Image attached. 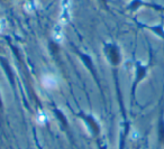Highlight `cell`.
Instances as JSON below:
<instances>
[{"mask_svg": "<svg viewBox=\"0 0 164 149\" xmlns=\"http://www.w3.org/2000/svg\"><path fill=\"white\" fill-rule=\"evenodd\" d=\"M42 84L46 89H55L57 86V79L53 74H45L42 78Z\"/></svg>", "mask_w": 164, "mask_h": 149, "instance_id": "6da1fadb", "label": "cell"}, {"mask_svg": "<svg viewBox=\"0 0 164 149\" xmlns=\"http://www.w3.org/2000/svg\"><path fill=\"white\" fill-rule=\"evenodd\" d=\"M47 121H48V116H47V113H45V112H43V111L37 113V116H36V123H37V124L44 126V124H46Z\"/></svg>", "mask_w": 164, "mask_h": 149, "instance_id": "7a4b0ae2", "label": "cell"}, {"mask_svg": "<svg viewBox=\"0 0 164 149\" xmlns=\"http://www.w3.org/2000/svg\"><path fill=\"white\" fill-rule=\"evenodd\" d=\"M54 38L56 41H62V38H63V34H62V31L60 30V29H56L54 31Z\"/></svg>", "mask_w": 164, "mask_h": 149, "instance_id": "3957f363", "label": "cell"}, {"mask_svg": "<svg viewBox=\"0 0 164 149\" xmlns=\"http://www.w3.org/2000/svg\"><path fill=\"white\" fill-rule=\"evenodd\" d=\"M2 20H0V33L2 31V29H3V23H1Z\"/></svg>", "mask_w": 164, "mask_h": 149, "instance_id": "277c9868", "label": "cell"}]
</instances>
